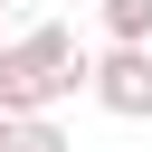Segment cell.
<instances>
[{"mask_svg":"<svg viewBox=\"0 0 152 152\" xmlns=\"http://www.w3.org/2000/svg\"><path fill=\"white\" fill-rule=\"evenodd\" d=\"M0 133H10V114H0Z\"/></svg>","mask_w":152,"mask_h":152,"instance_id":"5","label":"cell"},{"mask_svg":"<svg viewBox=\"0 0 152 152\" xmlns=\"http://www.w3.org/2000/svg\"><path fill=\"white\" fill-rule=\"evenodd\" d=\"M0 10H10V0H0Z\"/></svg>","mask_w":152,"mask_h":152,"instance_id":"6","label":"cell"},{"mask_svg":"<svg viewBox=\"0 0 152 152\" xmlns=\"http://www.w3.org/2000/svg\"><path fill=\"white\" fill-rule=\"evenodd\" d=\"M86 76H95V57L76 48V28H66V19H38V28L0 38V114H10V124L57 114L66 95H86Z\"/></svg>","mask_w":152,"mask_h":152,"instance_id":"1","label":"cell"},{"mask_svg":"<svg viewBox=\"0 0 152 152\" xmlns=\"http://www.w3.org/2000/svg\"><path fill=\"white\" fill-rule=\"evenodd\" d=\"M104 48H152V0H95Z\"/></svg>","mask_w":152,"mask_h":152,"instance_id":"3","label":"cell"},{"mask_svg":"<svg viewBox=\"0 0 152 152\" xmlns=\"http://www.w3.org/2000/svg\"><path fill=\"white\" fill-rule=\"evenodd\" d=\"M0 152H76V142H66V124H57V114H28V124H10V133H0Z\"/></svg>","mask_w":152,"mask_h":152,"instance_id":"4","label":"cell"},{"mask_svg":"<svg viewBox=\"0 0 152 152\" xmlns=\"http://www.w3.org/2000/svg\"><path fill=\"white\" fill-rule=\"evenodd\" d=\"M86 95L114 114V124H152V48H104Z\"/></svg>","mask_w":152,"mask_h":152,"instance_id":"2","label":"cell"}]
</instances>
